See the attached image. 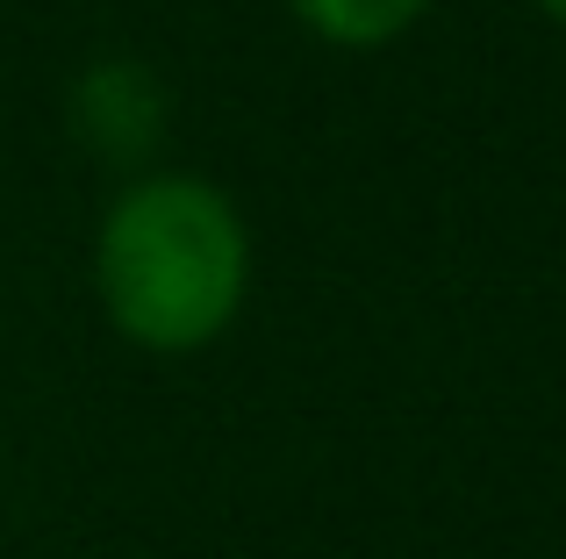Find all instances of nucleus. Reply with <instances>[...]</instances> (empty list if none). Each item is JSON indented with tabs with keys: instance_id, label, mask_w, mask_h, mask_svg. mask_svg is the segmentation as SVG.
Returning a JSON list of instances; mask_svg holds the SVG:
<instances>
[{
	"instance_id": "f257e3e1",
	"label": "nucleus",
	"mask_w": 566,
	"mask_h": 559,
	"mask_svg": "<svg viewBox=\"0 0 566 559\" xmlns=\"http://www.w3.org/2000/svg\"><path fill=\"white\" fill-rule=\"evenodd\" d=\"M94 294L115 337L151 359H193L251 294L244 209L201 172H129L94 230Z\"/></svg>"
},
{
	"instance_id": "f03ea898",
	"label": "nucleus",
	"mask_w": 566,
	"mask_h": 559,
	"mask_svg": "<svg viewBox=\"0 0 566 559\" xmlns=\"http://www.w3.org/2000/svg\"><path fill=\"white\" fill-rule=\"evenodd\" d=\"M65 129L86 158L115 172H151L172 129V94L144 57H94L65 94Z\"/></svg>"
},
{
	"instance_id": "7ed1b4c3",
	"label": "nucleus",
	"mask_w": 566,
	"mask_h": 559,
	"mask_svg": "<svg viewBox=\"0 0 566 559\" xmlns=\"http://www.w3.org/2000/svg\"><path fill=\"white\" fill-rule=\"evenodd\" d=\"M331 51H387L430 14V0H280Z\"/></svg>"
},
{
	"instance_id": "20e7f679",
	"label": "nucleus",
	"mask_w": 566,
	"mask_h": 559,
	"mask_svg": "<svg viewBox=\"0 0 566 559\" xmlns=\"http://www.w3.org/2000/svg\"><path fill=\"white\" fill-rule=\"evenodd\" d=\"M531 8H538L545 22H559V29H566V0H531Z\"/></svg>"
}]
</instances>
